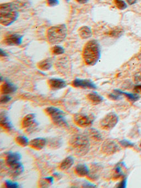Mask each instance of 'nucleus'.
I'll use <instances>...</instances> for the list:
<instances>
[{"mask_svg":"<svg viewBox=\"0 0 141 188\" xmlns=\"http://www.w3.org/2000/svg\"><path fill=\"white\" fill-rule=\"evenodd\" d=\"M16 86L12 83L6 81L1 86V93L2 94H11L16 91Z\"/></svg>","mask_w":141,"mask_h":188,"instance_id":"nucleus-16","label":"nucleus"},{"mask_svg":"<svg viewBox=\"0 0 141 188\" xmlns=\"http://www.w3.org/2000/svg\"><path fill=\"white\" fill-rule=\"evenodd\" d=\"M47 83L50 89L52 90H59L67 86L66 81L61 78H52L48 81Z\"/></svg>","mask_w":141,"mask_h":188,"instance_id":"nucleus-13","label":"nucleus"},{"mask_svg":"<svg viewBox=\"0 0 141 188\" xmlns=\"http://www.w3.org/2000/svg\"><path fill=\"white\" fill-rule=\"evenodd\" d=\"M45 112L52 122L56 126L61 127L68 126V123L65 118V114L61 109L55 106H50L45 109Z\"/></svg>","mask_w":141,"mask_h":188,"instance_id":"nucleus-6","label":"nucleus"},{"mask_svg":"<svg viewBox=\"0 0 141 188\" xmlns=\"http://www.w3.org/2000/svg\"><path fill=\"white\" fill-rule=\"evenodd\" d=\"M21 155L18 152H10L7 153L5 158V162L10 167L14 176H19L23 171V166L20 161Z\"/></svg>","mask_w":141,"mask_h":188,"instance_id":"nucleus-5","label":"nucleus"},{"mask_svg":"<svg viewBox=\"0 0 141 188\" xmlns=\"http://www.w3.org/2000/svg\"><path fill=\"white\" fill-rule=\"evenodd\" d=\"M127 2L130 5H134L137 1V0H126Z\"/></svg>","mask_w":141,"mask_h":188,"instance_id":"nucleus-40","label":"nucleus"},{"mask_svg":"<svg viewBox=\"0 0 141 188\" xmlns=\"http://www.w3.org/2000/svg\"><path fill=\"white\" fill-rule=\"evenodd\" d=\"M11 100V98L10 96H7V94H3L1 97L0 102L1 104H6L9 102Z\"/></svg>","mask_w":141,"mask_h":188,"instance_id":"nucleus-32","label":"nucleus"},{"mask_svg":"<svg viewBox=\"0 0 141 188\" xmlns=\"http://www.w3.org/2000/svg\"><path fill=\"white\" fill-rule=\"evenodd\" d=\"M115 171L116 176H120L122 174V168L120 166V165H118L115 168Z\"/></svg>","mask_w":141,"mask_h":188,"instance_id":"nucleus-34","label":"nucleus"},{"mask_svg":"<svg viewBox=\"0 0 141 188\" xmlns=\"http://www.w3.org/2000/svg\"><path fill=\"white\" fill-rule=\"evenodd\" d=\"M120 145L124 147H133L134 146V144L131 141H129L127 140H122L119 142Z\"/></svg>","mask_w":141,"mask_h":188,"instance_id":"nucleus-31","label":"nucleus"},{"mask_svg":"<svg viewBox=\"0 0 141 188\" xmlns=\"http://www.w3.org/2000/svg\"><path fill=\"white\" fill-rule=\"evenodd\" d=\"M75 160L73 157L68 156L65 158L59 166V169L61 171H67L73 166Z\"/></svg>","mask_w":141,"mask_h":188,"instance_id":"nucleus-18","label":"nucleus"},{"mask_svg":"<svg viewBox=\"0 0 141 188\" xmlns=\"http://www.w3.org/2000/svg\"><path fill=\"white\" fill-rule=\"evenodd\" d=\"M120 94H118L117 93L115 92V94H109V98L111 99H113V100H119L120 99Z\"/></svg>","mask_w":141,"mask_h":188,"instance_id":"nucleus-35","label":"nucleus"},{"mask_svg":"<svg viewBox=\"0 0 141 188\" xmlns=\"http://www.w3.org/2000/svg\"><path fill=\"white\" fill-rule=\"evenodd\" d=\"M140 146H141V145H140Z\"/></svg>","mask_w":141,"mask_h":188,"instance_id":"nucleus-43","label":"nucleus"},{"mask_svg":"<svg viewBox=\"0 0 141 188\" xmlns=\"http://www.w3.org/2000/svg\"><path fill=\"white\" fill-rule=\"evenodd\" d=\"M75 172L80 177L87 176L90 173V169L85 164H79L75 167Z\"/></svg>","mask_w":141,"mask_h":188,"instance_id":"nucleus-17","label":"nucleus"},{"mask_svg":"<svg viewBox=\"0 0 141 188\" xmlns=\"http://www.w3.org/2000/svg\"><path fill=\"white\" fill-rule=\"evenodd\" d=\"M5 186L6 188H17L19 187V184L17 182L7 180L5 181Z\"/></svg>","mask_w":141,"mask_h":188,"instance_id":"nucleus-29","label":"nucleus"},{"mask_svg":"<svg viewBox=\"0 0 141 188\" xmlns=\"http://www.w3.org/2000/svg\"><path fill=\"white\" fill-rule=\"evenodd\" d=\"M78 3H80V4H85L88 2L89 0H75Z\"/></svg>","mask_w":141,"mask_h":188,"instance_id":"nucleus-41","label":"nucleus"},{"mask_svg":"<svg viewBox=\"0 0 141 188\" xmlns=\"http://www.w3.org/2000/svg\"><path fill=\"white\" fill-rule=\"evenodd\" d=\"M135 80L137 82L141 81V73H139L135 76Z\"/></svg>","mask_w":141,"mask_h":188,"instance_id":"nucleus-39","label":"nucleus"},{"mask_svg":"<svg viewBox=\"0 0 141 188\" xmlns=\"http://www.w3.org/2000/svg\"><path fill=\"white\" fill-rule=\"evenodd\" d=\"M114 92L117 93L118 94H123V95H125V96H126L127 98L129 99V101H136L139 100V95L136 93V94H132V93H127V92H122L119 89H115L114 90Z\"/></svg>","mask_w":141,"mask_h":188,"instance_id":"nucleus-24","label":"nucleus"},{"mask_svg":"<svg viewBox=\"0 0 141 188\" xmlns=\"http://www.w3.org/2000/svg\"><path fill=\"white\" fill-rule=\"evenodd\" d=\"M134 91L137 93H141V85L136 86L134 87Z\"/></svg>","mask_w":141,"mask_h":188,"instance_id":"nucleus-38","label":"nucleus"},{"mask_svg":"<svg viewBox=\"0 0 141 188\" xmlns=\"http://www.w3.org/2000/svg\"><path fill=\"white\" fill-rule=\"evenodd\" d=\"M46 142L47 141L44 138L38 137L33 139L30 141L29 146L36 150H41L42 148H44L46 145Z\"/></svg>","mask_w":141,"mask_h":188,"instance_id":"nucleus-15","label":"nucleus"},{"mask_svg":"<svg viewBox=\"0 0 141 188\" xmlns=\"http://www.w3.org/2000/svg\"><path fill=\"white\" fill-rule=\"evenodd\" d=\"M101 170V167L99 165H94L93 167L92 170L90 171L89 175L87 176L88 179H89L91 181H95L99 177V172Z\"/></svg>","mask_w":141,"mask_h":188,"instance_id":"nucleus-21","label":"nucleus"},{"mask_svg":"<svg viewBox=\"0 0 141 188\" xmlns=\"http://www.w3.org/2000/svg\"><path fill=\"white\" fill-rule=\"evenodd\" d=\"M1 57H5V56H6V54L5 53V52H3L2 50H1Z\"/></svg>","mask_w":141,"mask_h":188,"instance_id":"nucleus-42","label":"nucleus"},{"mask_svg":"<svg viewBox=\"0 0 141 188\" xmlns=\"http://www.w3.org/2000/svg\"><path fill=\"white\" fill-rule=\"evenodd\" d=\"M83 58L89 66L97 64L101 57V50L99 42L95 40H90L85 44L83 50Z\"/></svg>","mask_w":141,"mask_h":188,"instance_id":"nucleus-1","label":"nucleus"},{"mask_svg":"<svg viewBox=\"0 0 141 188\" xmlns=\"http://www.w3.org/2000/svg\"><path fill=\"white\" fill-rule=\"evenodd\" d=\"M119 121V117L115 113H109L100 121V126L104 130H110L115 127Z\"/></svg>","mask_w":141,"mask_h":188,"instance_id":"nucleus-7","label":"nucleus"},{"mask_svg":"<svg viewBox=\"0 0 141 188\" xmlns=\"http://www.w3.org/2000/svg\"><path fill=\"white\" fill-rule=\"evenodd\" d=\"M23 37L17 34H12L6 37L3 42L8 46H18L21 44Z\"/></svg>","mask_w":141,"mask_h":188,"instance_id":"nucleus-12","label":"nucleus"},{"mask_svg":"<svg viewBox=\"0 0 141 188\" xmlns=\"http://www.w3.org/2000/svg\"><path fill=\"white\" fill-rule=\"evenodd\" d=\"M46 3L49 7H55L59 5V0H47Z\"/></svg>","mask_w":141,"mask_h":188,"instance_id":"nucleus-33","label":"nucleus"},{"mask_svg":"<svg viewBox=\"0 0 141 188\" xmlns=\"http://www.w3.org/2000/svg\"><path fill=\"white\" fill-rule=\"evenodd\" d=\"M127 186V179H124L118 184V188H125Z\"/></svg>","mask_w":141,"mask_h":188,"instance_id":"nucleus-36","label":"nucleus"},{"mask_svg":"<svg viewBox=\"0 0 141 188\" xmlns=\"http://www.w3.org/2000/svg\"><path fill=\"white\" fill-rule=\"evenodd\" d=\"M54 182V178L52 176H49V177H46L44 179H43V181H41L40 184V186L41 187H45L46 186H49L53 184Z\"/></svg>","mask_w":141,"mask_h":188,"instance_id":"nucleus-28","label":"nucleus"},{"mask_svg":"<svg viewBox=\"0 0 141 188\" xmlns=\"http://www.w3.org/2000/svg\"><path fill=\"white\" fill-rule=\"evenodd\" d=\"M88 99L94 105H97L101 103L103 101L104 98L103 96H100L96 92H91L87 96Z\"/></svg>","mask_w":141,"mask_h":188,"instance_id":"nucleus-19","label":"nucleus"},{"mask_svg":"<svg viewBox=\"0 0 141 188\" xmlns=\"http://www.w3.org/2000/svg\"><path fill=\"white\" fill-rule=\"evenodd\" d=\"M120 150L119 146L115 141L111 140H106L103 142L101 147L102 153L106 155H111Z\"/></svg>","mask_w":141,"mask_h":188,"instance_id":"nucleus-9","label":"nucleus"},{"mask_svg":"<svg viewBox=\"0 0 141 188\" xmlns=\"http://www.w3.org/2000/svg\"><path fill=\"white\" fill-rule=\"evenodd\" d=\"M114 4L118 9L120 10H124L127 7V5L123 0H113Z\"/></svg>","mask_w":141,"mask_h":188,"instance_id":"nucleus-26","label":"nucleus"},{"mask_svg":"<svg viewBox=\"0 0 141 188\" xmlns=\"http://www.w3.org/2000/svg\"><path fill=\"white\" fill-rule=\"evenodd\" d=\"M78 34L82 39H87L92 37V30L87 26H83L78 29Z\"/></svg>","mask_w":141,"mask_h":188,"instance_id":"nucleus-20","label":"nucleus"},{"mask_svg":"<svg viewBox=\"0 0 141 188\" xmlns=\"http://www.w3.org/2000/svg\"><path fill=\"white\" fill-rule=\"evenodd\" d=\"M38 125L35 119V115L33 113L28 114L24 117L22 121V127L23 129L31 130Z\"/></svg>","mask_w":141,"mask_h":188,"instance_id":"nucleus-11","label":"nucleus"},{"mask_svg":"<svg viewBox=\"0 0 141 188\" xmlns=\"http://www.w3.org/2000/svg\"><path fill=\"white\" fill-rule=\"evenodd\" d=\"M18 17L17 7L13 3H5L0 5V23L9 26L16 21Z\"/></svg>","mask_w":141,"mask_h":188,"instance_id":"nucleus-2","label":"nucleus"},{"mask_svg":"<svg viewBox=\"0 0 141 188\" xmlns=\"http://www.w3.org/2000/svg\"><path fill=\"white\" fill-rule=\"evenodd\" d=\"M88 134L90 137L94 139V140L97 141H100L102 140V136L97 130L94 128L90 129L88 131Z\"/></svg>","mask_w":141,"mask_h":188,"instance_id":"nucleus-23","label":"nucleus"},{"mask_svg":"<svg viewBox=\"0 0 141 188\" xmlns=\"http://www.w3.org/2000/svg\"><path fill=\"white\" fill-rule=\"evenodd\" d=\"M51 52L53 54L56 55H62L65 52V49H64V47H62L61 46L55 45V46L52 47Z\"/></svg>","mask_w":141,"mask_h":188,"instance_id":"nucleus-27","label":"nucleus"},{"mask_svg":"<svg viewBox=\"0 0 141 188\" xmlns=\"http://www.w3.org/2000/svg\"><path fill=\"white\" fill-rule=\"evenodd\" d=\"M123 31L122 29H113L112 31L110 32L109 34L111 35V37H120V35H121Z\"/></svg>","mask_w":141,"mask_h":188,"instance_id":"nucleus-30","label":"nucleus"},{"mask_svg":"<svg viewBox=\"0 0 141 188\" xmlns=\"http://www.w3.org/2000/svg\"><path fill=\"white\" fill-rule=\"evenodd\" d=\"M72 86L75 88L82 89H96V85L92 81L87 79L75 78L71 83Z\"/></svg>","mask_w":141,"mask_h":188,"instance_id":"nucleus-10","label":"nucleus"},{"mask_svg":"<svg viewBox=\"0 0 141 188\" xmlns=\"http://www.w3.org/2000/svg\"><path fill=\"white\" fill-rule=\"evenodd\" d=\"M15 140L17 144L23 147H25L26 146L29 145L30 141H29L27 137L24 136H18L16 137Z\"/></svg>","mask_w":141,"mask_h":188,"instance_id":"nucleus-25","label":"nucleus"},{"mask_svg":"<svg viewBox=\"0 0 141 188\" xmlns=\"http://www.w3.org/2000/svg\"><path fill=\"white\" fill-rule=\"evenodd\" d=\"M82 187H85V188H95L96 186L93 184L90 183H88V181H87L84 184H83Z\"/></svg>","mask_w":141,"mask_h":188,"instance_id":"nucleus-37","label":"nucleus"},{"mask_svg":"<svg viewBox=\"0 0 141 188\" xmlns=\"http://www.w3.org/2000/svg\"><path fill=\"white\" fill-rule=\"evenodd\" d=\"M67 29L65 24H61L52 26L47 29L46 38L52 45H57L62 42L67 37Z\"/></svg>","mask_w":141,"mask_h":188,"instance_id":"nucleus-4","label":"nucleus"},{"mask_svg":"<svg viewBox=\"0 0 141 188\" xmlns=\"http://www.w3.org/2000/svg\"><path fill=\"white\" fill-rule=\"evenodd\" d=\"M37 67L40 70L48 71L51 68V61L50 59H47L43 60L38 62L37 64Z\"/></svg>","mask_w":141,"mask_h":188,"instance_id":"nucleus-22","label":"nucleus"},{"mask_svg":"<svg viewBox=\"0 0 141 188\" xmlns=\"http://www.w3.org/2000/svg\"><path fill=\"white\" fill-rule=\"evenodd\" d=\"M70 146L78 156L87 155L90 147V144L88 137L83 135H75L69 141Z\"/></svg>","mask_w":141,"mask_h":188,"instance_id":"nucleus-3","label":"nucleus"},{"mask_svg":"<svg viewBox=\"0 0 141 188\" xmlns=\"http://www.w3.org/2000/svg\"><path fill=\"white\" fill-rule=\"evenodd\" d=\"M73 121L76 125L82 128L90 126L94 122V117L83 113H78L73 116Z\"/></svg>","mask_w":141,"mask_h":188,"instance_id":"nucleus-8","label":"nucleus"},{"mask_svg":"<svg viewBox=\"0 0 141 188\" xmlns=\"http://www.w3.org/2000/svg\"><path fill=\"white\" fill-rule=\"evenodd\" d=\"M0 125L2 127L3 129L6 130L7 131H10L13 129L12 122L10 121L7 113L5 112L1 113Z\"/></svg>","mask_w":141,"mask_h":188,"instance_id":"nucleus-14","label":"nucleus"}]
</instances>
